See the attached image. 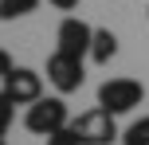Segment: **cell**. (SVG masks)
<instances>
[{
	"label": "cell",
	"mask_w": 149,
	"mask_h": 145,
	"mask_svg": "<svg viewBox=\"0 0 149 145\" xmlns=\"http://www.w3.org/2000/svg\"><path fill=\"white\" fill-rule=\"evenodd\" d=\"M12 118H16V102L8 98L4 90H0V137L8 133V126H12Z\"/></svg>",
	"instance_id": "30bf717a"
},
{
	"label": "cell",
	"mask_w": 149,
	"mask_h": 145,
	"mask_svg": "<svg viewBox=\"0 0 149 145\" xmlns=\"http://www.w3.org/2000/svg\"><path fill=\"white\" fill-rule=\"evenodd\" d=\"M47 83H51L59 94H74L82 83H86V67H82V59L55 51L51 59H47Z\"/></svg>",
	"instance_id": "277c9868"
},
{
	"label": "cell",
	"mask_w": 149,
	"mask_h": 145,
	"mask_svg": "<svg viewBox=\"0 0 149 145\" xmlns=\"http://www.w3.org/2000/svg\"><path fill=\"white\" fill-rule=\"evenodd\" d=\"M141 98H145V86L137 83V78H106V83L98 86V106L110 110L114 118L137 110V106H141Z\"/></svg>",
	"instance_id": "6da1fadb"
},
{
	"label": "cell",
	"mask_w": 149,
	"mask_h": 145,
	"mask_svg": "<svg viewBox=\"0 0 149 145\" xmlns=\"http://www.w3.org/2000/svg\"><path fill=\"white\" fill-rule=\"evenodd\" d=\"M71 130L79 133L82 145H110V141L122 137L118 126H114V114H110V110H102V106H94V110H86V114H79V118L71 122Z\"/></svg>",
	"instance_id": "3957f363"
},
{
	"label": "cell",
	"mask_w": 149,
	"mask_h": 145,
	"mask_svg": "<svg viewBox=\"0 0 149 145\" xmlns=\"http://www.w3.org/2000/svg\"><path fill=\"white\" fill-rule=\"evenodd\" d=\"M47 4H55L59 12H71V8H79V0H47Z\"/></svg>",
	"instance_id": "4fadbf2b"
},
{
	"label": "cell",
	"mask_w": 149,
	"mask_h": 145,
	"mask_svg": "<svg viewBox=\"0 0 149 145\" xmlns=\"http://www.w3.org/2000/svg\"><path fill=\"white\" fill-rule=\"evenodd\" d=\"M4 75H12V55L0 47V78H4Z\"/></svg>",
	"instance_id": "7c38bea8"
},
{
	"label": "cell",
	"mask_w": 149,
	"mask_h": 145,
	"mask_svg": "<svg viewBox=\"0 0 149 145\" xmlns=\"http://www.w3.org/2000/svg\"><path fill=\"white\" fill-rule=\"evenodd\" d=\"M39 8V0H0V20L12 24V20H24Z\"/></svg>",
	"instance_id": "ba28073f"
},
{
	"label": "cell",
	"mask_w": 149,
	"mask_h": 145,
	"mask_svg": "<svg viewBox=\"0 0 149 145\" xmlns=\"http://www.w3.org/2000/svg\"><path fill=\"white\" fill-rule=\"evenodd\" d=\"M24 126H28L31 133H39V137H51V133L67 130L71 126L67 102L63 98H39V102H31L28 114H24Z\"/></svg>",
	"instance_id": "7a4b0ae2"
},
{
	"label": "cell",
	"mask_w": 149,
	"mask_h": 145,
	"mask_svg": "<svg viewBox=\"0 0 149 145\" xmlns=\"http://www.w3.org/2000/svg\"><path fill=\"white\" fill-rule=\"evenodd\" d=\"M122 145H149V118L130 122V126H126V133H122Z\"/></svg>",
	"instance_id": "9c48e42d"
},
{
	"label": "cell",
	"mask_w": 149,
	"mask_h": 145,
	"mask_svg": "<svg viewBox=\"0 0 149 145\" xmlns=\"http://www.w3.org/2000/svg\"><path fill=\"white\" fill-rule=\"evenodd\" d=\"M47 145H82V141H79V133H74L71 126H67V130L51 133V137H47Z\"/></svg>",
	"instance_id": "8fae6325"
},
{
	"label": "cell",
	"mask_w": 149,
	"mask_h": 145,
	"mask_svg": "<svg viewBox=\"0 0 149 145\" xmlns=\"http://www.w3.org/2000/svg\"><path fill=\"white\" fill-rule=\"evenodd\" d=\"M4 94L16 106H31L43 98V75L31 67H12V75H4Z\"/></svg>",
	"instance_id": "5b68a950"
},
{
	"label": "cell",
	"mask_w": 149,
	"mask_h": 145,
	"mask_svg": "<svg viewBox=\"0 0 149 145\" xmlns=\"http://www.w3.org/2000/svg\"><path fill=\"white\" fill-rule=\"evenodd\" d=\"M59 51L63 55H74V59H90V43H94V28L82 24L79 16H67L59 24Z\"/></svg>",
	"instance_id": "8992f818"
},
{
	"label": "cell",
	"mask_w": 149,
	"mask_h": 145,
	"mask_svg": "<svg viewBox=\"0 0 149 145\" xmlns=\"http://www.w3.org/2000/svg\"><path fill=\"white\" fill-rule=\"evenodd\" d=\"M0 145H4V137H0Z\"/></svg>",
	"instance_id": "5bb4252c"
},
{
	"label": "cell",
	"mask_w": 149,
	"mask_h": 145,
	"mask_svg": "<svg viewBox=\"0 0 149 145\" xmlns=\"http://www.w3.org/2000/svg\"><path fill=\"white\" fill-rule=\"evenodd\" d=\"M118 55V35L110 28H94V43H90V59L94 63H110Z\"/></svg>",
	"instance_id": "52a82bcc"
}]
</instances>
